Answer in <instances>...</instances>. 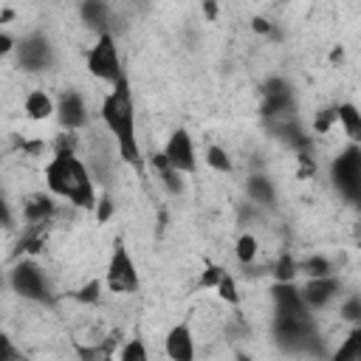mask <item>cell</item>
Listing matches in <instances>:
<instances>
[{"label":"cell","instance_id":"f1b7e54d","mask_svg":"<svg viewBox=\"0 0 361 361\" xmlns=\"http://www.w3.org/2000/svg\"><path fill=\"white\" fill-rule=\"evenodd\" d=\"M333 124H338V110H336V104H333V107H324V110L316 113V118H313V133L324 135V133H330Z\"/></svg>","mask_w":361,"mask_h":361},{"label":"cell","instance_id":"1f68e13d","mask_svg":"<svg viewBox=\"0 0 361 361\" xmlns=\"http://www.w3.org/2000/svg\"><path fill=\"white\" fill-rule=\"evenodd\" d=\"M251 28H254L259 37H265V39H279L276 25H274L271 20H265V17H254V20H251Z\"/></svg>","mask_w":361,"mask_h":361},{"label":"cell","instance_id":"d590c367","mask_svg":"<svg viewBox=\"0 0 361 361\" xmlns=\"http://www.w3.org/2000/svg\"><path fill=\"white\" fill-rule=\"evenodd\" d=\"M14 48H17V39L11 37V31L3 28V34H0V54H11Z\"/></svg>","mask_w":361,"mask_h":361},{"label":"cell","instance_id":"4dcf8cb0","mask_svg":"<svg viewBox=\"0 0 361 361\" xmlns=\"http://www.w3.org/2000/svg\"><path fill=\"white\" fill-rule=\"evenodd\" d=\"M96 220L99 223H107L110 217H113V212H116V203H113V197L104 192V195H99V203H96Z\"/></svg>","mask_w":361,"mask_h":361},{"label":"cell","instance_id":"9c48e42d","mask_svg":"<svg viewBox=\"0 0 361 361\" xmlns=\"http://www.w3.org/2000/svg\"><path fill=\"white\" fill-rule=\"evenodd\" d=\"M299 288H302V296H305V302H307V307L313 313H322L330 305H336L341 299V290H344V285H341V279L336 274H330V276H307Z\"/></svg>","mask_w":361,"mask_h":361},{"label":"cell","instance_id":"7c38bea8","mask_svg":"<svg viewBox=\"0 0 361 361\" xmlns=\"http://www.w3.org/2000/svg\"><path fill=\"white\" fill-rule=\"evenodd\" d=\"M59 214V203L56 197L48 192H31L20 200V217H23V226H54Z\"/></svg>","mask_w":361,"mask_h":361},{"label":"cell","instance_id":"4316f807","mask_svg":"<svg viewBox=\"0 0 361 361\" xmlns=\"http://www.w3.org/2000/svg\"><path fill=\"white\" fill-rule=\"evenodd\" d=\"M121 361H147L149 358V350L144 344V338H127V344L116 353Z\"/></svg>","mask_w":361,"mask_h":361},{"label":"cell","instance_id":"603a6c76","mask_svg":"<svg viewBox=\"0 0 361 361\" xmlns=\"http://www.w3.org/2000/svg\"><path fill=\"white\" fill-rule=\"evenodd\" d=\"M271 274H274L276 282H296V276H299V259H296L290 251H282V254L274 259Z\"/></svg>","mask_w":361,"mask_h":361},{"label":"cell","instance_id":"ffe728a7","mask_svg":"<svg viewBox=\"0 0 361 361\" xmlns=\"http://www.w3.org/2000/svg\"><path fill=\"white\" fill-rule=\"evenodd\" d=\"M336 361H361V324H350L341 344L330 353Z\"/></svg>","mask_w":361,"mask_h":361},{"label":"cell","instance_id":"484cf974","mask_svg":"<svg viewBox=\"0 0 361 361\" xmlns=\"http://www.w3.org/2000/svg\"><path fill=\"white\" fill-rule=\"evenodd\" d=\"M338 319L347 324H361V293H341Z\"/></svg>","mask_w":361,"mask_h":361},{"label":"cell","instance_id":"8992f818","mask_svg":"<svg viewBox=\"0 0 361 361\" xmlns=\"http://www.w3.org/2000/svg\"><path fill=\"white\" fill-rule=\"evenodd\" d=\"M104 288L110 293H138L141 288V276H138V265L130 254V248L118 240L110 251L107 259V271H104Z\"/></svg>","mask_w":361,"mask_h":361},{"label":"cell","instance_id":"83f0119b","mask_svg":"<svg viewBox=\"0 0 361 361\" xmlns=\"http://www.w3.org/2000/svg\"><path fill=\"white\" fill-rule=\"evenodd\" d=\"M73 299L82 302V305H99V302H102V282H99V279L85 282V285L73 293Z\"/></svg>","mask_w":361,"mask_h":361},{"label":"cell","instance_id":"d6986e66","mask_svg":"<svg viewBox=\"0 0 361 361\" xmlns=\"http://www.w3.org/2000/svg\"><path fill=\"white\" fill-rule=\"evenodd\" d=\"M336 110H338V124H341L347 141L361 144V110L353 102H341V104H336Z\"/></svg>","mask_w":361,"mask_h":361},{"label":"cell","instance_id":"e0dca14e","mask_svg":"<svg viewBox=\"0 0 361 361\" xmlns=\"http://www.w3.org/2000/svg\"><path fill=\"white\" fill-rule=\"evenodd\" d=\"M245 195H248V200L254 206H276V200H279L276 183L265 172H251L245 178Z\"/></svg>","mask_w":361,"mask_h":361},{"label":"cell","instance_id":"f546056e","mask_svg":"<svg viewBox=\"0 0 361 361\" xmlns=\"http://www.w3.org/2000/svg\"><path fill=\"white\" fill-rule=\"evenodd\" d=\"M54 152H76V147H79V133H73V130H62L56 138H54Z\"/></svg>","mask_w":361,"mask_h":361},{"label":"cell","instance_id":"cb8c5ba5","mask_svg":"<svg viewBox=\"0 0 361 361\" xmlns=\"http://www.w3.org/2000/svg\"><path fill=\"white\" fill-rule=\"evenodd\" d=\"M203 161H206L214 172H220V175H228V172L234 169V161H231L228 149H226V147H220V144H209V147H206Z\"/></svg>","mask_w":361,"mask_h":361},{"label":"cell","instance_id":"9a60e30c","mask_svg":"<svg viewBox=\"0 0 361 361\" xmlns=\"http://www.w3.org/2000/svg\"><path fill=\"white\" fill-rule=\"evenodd\" d=\"M79 20L99 34H113V20H116V8L110 0H82L79 3Z\"/></svg>","mask_w":361,"mask_h":361},{"label":"cell","instance_id":"3957f363","mask_svg":"<svg viewBox=\"0 0 361 361\" xmlns=\"http://www.w3.org/2000/svg\"><path fill=\"white\" fill-rule=\"evenodd\" d=\"M6 282H8L11 293H17V296L25 299V302H34V305H51V302H54V288H51L45 271H42L31 257L17 259V262L8 268Z\"/></svg>","mask_w":361,"mask_h":361},{"label":"cell","instance_id":"5b68a950","mask_svg":"<svg viewBox=\"0 0 361 361\" xmlns=\"http://www.w3.org/2000/svg\"><path fill=\"white\" fill-rule=\"evenodd\" d=\"M85 68L93 79L104 82L107 87L116 85L118 79H124V62H121L116 34H99L96 37V42L90 45V51L85 56Z\"/></svg>","mask_w":361,"mask_h":361},{"label":"cell","instance_id":"d4e9b609","mask_svg":"<svg viewBox=\"0 0 361 361\" xmlns=\"http://www.w3.org/2000/svg\"><path fill=\"white\" fill-rule=\"evenodd\" d=\"M214 293H217L226 305H231V307L240 305V288H237V279H234L231 271L223 268V274H220V279H217V285H214Z\"/></svg>","mask_w":361,"mask_h":361},{"label":"cell","instance_id":"44dd1931","mask_svg":"<svg viewBox=\"0 0 361 361\" xmlns=\"http://www.w3.org/2000/svg\"><path fill=\"white\" fill-rule=\"evenodd\" d=\"M299 274H302L305 279H307V276H330V274H336V265H333V259L324 257V254H310V257L299 259Z\"/></svg>","mask_w":361,"mask_h":361},{"label":"cell","instance_id":"277c9868","mask_svg":"<svg viewBox=\"0 0 361 361\" xmlns=\"http://www.w3.org/2000/svg\"><path fill=\"white\" fill-rule=\"evenodd\" d=\"M330 183L333 189L353 206H361V144H347L330 161Z\"/></svg>","mask_w":361,"mask_h":361},{"label":"cell","instance_id":"2e32d148","mask_svg":"<svg viewBox=\"0 0 361 361\" xmlns=\"http://www.w3.org/2000/svg\"><path fill=\"white\" fill-rule=\"evenodd\" d=\"M149 169L155 172V178L161 180V186H164L172 197L183 195V178H186V175H183L180 169H175L164 152H152V155H149Z\"/></svg>","mask_w":361,"mask_h":361},{"label":"cell","instance_id":"4fadbf2b","mask_svg":"<svg viewBox=\"0 0 361 361\" xmlns=\"http://www.w3.org/2000/svg\"><path fill=\"white\" fill-rule=\"evenodd\" d=\"M271 305H274V313H279V316H307V313H313L296 282H274L271 285Z\"/></svg>","mask_w":361,"mask_h":361},{"label":"cell","instance_id":"7a4b0ae2","mask_svg":"<svg viewBox=\"0 0 361 361\" xmlns=\"http://www.w3.org/2000/svg\"><path fill=\"white\" fill-rule=\"evenodd\" d=\"M45 189L65 200L73 209L82 212H93L99 203V192H96V180L90 166L79 158V152H54L51 161L45 164Z\"/></svg>","mask_w":361,"mask_h":361},{"label":"cell","instance_id":"d6a6232c","mask_svg":"<svg viewBox=\"0 0 361 361\" xmlns=\"http://www.w3.org/2000/svg\"><path fill=\"white\" fill-rule=\"evenodd\" d=\"M220 274H223V268H220V265H206V271L200 274V288H212V290H214V285H217Z\"/></svg>","mask_w":361,"mask_h":361},{"label":"cell","instance_id":"52a82bcc","mask_svg":"<svg viewBox=\"0 0 361 361\" xmlns=\"http://www.w3.org/2000/svg\"><path fill=\"white\" fill-rule=\"evenodd\" d=\"M14 59L25 73H42L48 68H54L56 54H54V42L48 39V34L42 31H31L25 37L17 39L14 48Z\"/></svg>","mask_w":361,"mask_h":361},{"label":"cell","instance_id":"e575fe53","mask_svg":"<svg viewBox=\"0 0 361 361\" xmlns=\"http://www.w3.org/2000/svg\"><path fill=\"white\" fill-rule=\"evenodd\" d=\"M200 6H203V17H206L209 23H214V20L220 17V3H217V0H200Z\"/></svg>","mask_w":361,"mask_h":361},{"label":"cell","instance_id":"7402d4cb","mask_svg":"<svg viewBox=\"0 0 361 361\" xmlns=\"http://www.w3.org/2000/svg\"><path fill=\"white\" fill-rule=\"evenodd\" d=\"M257 254H259V240H257V234L243 231V234L237 237V243H234V257H237V262L248 268V265H254Z\"/></svg>","mask_w":361,"mask_h":361},{"label":"cell","instance_id":"6da1fadb","mask_svg":"<svg viewBox=\"0 0 361 361\" xmlns=\"http://www.w3.org/2000/svg\"><path fill=\"white\" fill-rule=\"evenodd\" d=\"M99 118H102L107 135L113 138L118 158L124 164L141 169L144 155H141V144H138V118H135V102H133L127 76L107 87V93L99 102Z\"/></svg>","mask_w":361,"mask_h":361},{"label":"cell","instance_id":"30bf717a","mask_svg":"<svg viewBox=\"0 0 361 361\" xmlns=\"http://www.w3.org/2000/svg\"><path fill=\"white\" fill-rule=\"evenodd\" d=\"M161 152H164V155L169 158V164H172L175 169H180L183 175H195V172H197V149H195V138H192L189 130H183V127L172 130Z\"/></svg>","mask_w":361,"mask_h":361},{"label":"cell","instance_id":"836d02e7","mask_svg":"<svg viewBox=\"0 0 361 361\" xmlns=\"http://www.w3.org/2000/svg\"><path fill=\"white\" fill-rule=\"evenodd\" d=\"M23 358V350L11 344V338H0V361H17Z\"/></svg>","mask_w":361,"mask_h":361},{"label":"cell","instance_id":"5bb4252c","mask_svg":"<svg viewBox=\"0 0 361 361\" xmlns=\"http://www.w3.org/2000/svg\"><path fill=\"white\" fill-rule=\"evenodd\" d=\"M164 353L166 358L172 361H192L197 355V347H195V333L186 322L180 324H172L164 336Z\"/></svg>","mask_w":361,"mask_h":361},{"label":"cell","instance_id":"8fae6325","mask_svg":"<svg viewBox=\"0 0 361 361\" xmlns=\"http://www.w3.org/2000/svg\"><path fill=\"white\" fill-rule=\"evenodd\" d=\"M56 121H59L62 130H73V133H79V130H85L90 124V110H87V102H85V96L79 90L68 87V90L59 93V99H56Z\"/></svg>","mask_w":361,"mask_h":361},{"label":"cell","instance_id":"ac0fdd59","mask_svg":"<svg viewBox=\"0 0 361 361\" xmlns=\"http://www.w3.org/2000/svg\"><path fill=\"white\" fill-rule=\"evenodd\" d=\"M23 110H25V116H28L31 121H48L51 116H56V102L51 99L48 90L34 87V90L25 93V99H23Z\"/></svg>","mask_w":361,"mask_h":361},{"label":"cell","instance_id":"ba28073f","mask_svg":"<svg viewBox=\"0 0 361 361\" xmlns=\"http://www.w3.org/2000/svg\"><path fill=\"white\" fill-rule=\"evenodd\" d=\"M262 118H282V116H293L296 113V96H293V85L285 76H271L262 85V107H259Z\"/></svg>","mask_w":361,"mask_h":361}]
</instances>
